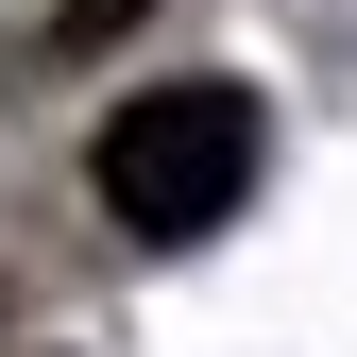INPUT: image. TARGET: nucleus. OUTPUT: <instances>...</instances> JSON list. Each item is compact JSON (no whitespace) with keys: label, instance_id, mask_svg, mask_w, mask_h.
<instances>
[{"label":"nucleus","instance_id":"nucleus-2","mask_svg":"<svg viewBox=\"0 0 357 357\" xmlns=\"http://www.w3.org/2000/svg\"><path fill=\"white\" fill-rule=\"evenodd\" d=\"M153 17V0H52V34H68V52H102V34H137Z\"/></svg>","mask_w":357,"mask_h":357},{"label":"nucleus","instance_id":"nucleus-1","mask_svg":"<svg viewBox=\"0 0 357 357\" xmlns=\"http://www.w3.org/2000/svg\"><path fill=\"white\" fill-rule=\"evenodd\" d=\"M102 221L119 238H221L238 221V188H255V85H137V102L102 119Z\"/></svg>","mask_w":357,"mask_h":357}]
</instances>
